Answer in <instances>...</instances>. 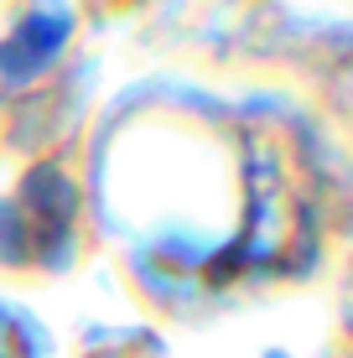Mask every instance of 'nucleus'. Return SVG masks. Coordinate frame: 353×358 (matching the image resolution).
Instances as JSON below:
<instances>
[{
  "instance_id": "1",
  "label": "nucleus",
  "mask_w": 353,
  "mask_h": 358,
  "mask_svg": "<svg viewBox=\"0 0 353 358\" xmlns=\"http://www.w3.org/2000/svg\"><path fill=\"white\" fill-rule=\"evenodd\" d=\"M271 197H281L286 208H301V203H296V192H291V187H281V182H275L271 171H265V182H260V187H254V203H271ZM301 218H307V213H286V224L296 229ZM254 229H260V239H265V244H281V229H275L271 208H260V224H254Z\"/></svg>"
}]
</instances>
